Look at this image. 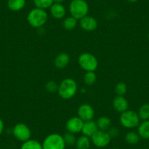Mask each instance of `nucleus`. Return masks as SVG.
Segmentation results:
<instances>
[{"mask_svg": "<svg viewBox=\"0 0 149 149\" xmlns=\"http://www.w3.org/2000/svg\"><path fill=\"white\" fill-rule=\"evenodd\" d=\"M70 57L67 53H61L56 56L54 59V65L57 69L62 70L69 64Z\"/></svg>", "mask_w": 149, "mask_h": 149, "instance_id": "obj_15", "label": "nucleus"}, {"mask_svg": "<svg viewBox=\"0 0 149 149\" xmlns=\"http://www.w3.org/2000/svg\"><path fill=\"white\" fill-rule=\"evenodd\" d=\"M140 118L137 113L131 110H127L121 113L119 118L120 124L126 129H133L140 124Z\"/></svg>", "mask_w": 149, "mask_h": 149, "instance_id": "obj_6", "label": "nucleus"}, {"mask_svg": "<svg viewBox=\"0 0 149 149\" xmlns=\"http://www.w3.org/2000/svg\"><path fill=\"white\" fill-rule=\"evenodd\" d=\"M62 136L67 147V146H69V147H72V146H74L75 145V143H76L77 140V137H75V134H73V133L67 132Z\"/></svg>", "mask_w": 149, "mask_h": 149, "instance_id": "obj_25", "label": "nucleus"}, {"mask_svg": "<svg viewBox=\"0 0 149 149\" xmlns=\"http://www.w3.org/2000/svg\"><path fill=\"white\" fill-rule=\"evenodd\" d=\"M112 138L107 131L99 130L92 137H91V143L95 147L103 148L108 146L111 142Z\"/></svg>", "mask_w": 149, "mask_h": 149, "instance_id": "obj_8", "label": "nucleus"}, {"mask_svg": "<svg viewBox=\"0 0 149 149\" xmlns=\"http://www.w3.org/2000/svg\"><path fill=\"white\" fill-rule=\"evenodd\" d=\"M113 107L116 111L122 113L128 110V101L124 96H116L113 100Z\"/></svg>", "mask_w": 149, "mask_h": 149, "instance_id": "obj_12", "label": "nucleus"}, {"mask_svg": "<svg viewBox=\"0 0 149 149\" xmlns=\"http://www.w3.org/2000/svg\"><path fill=\"white\" fill-rule=\"evenodd\" d=\"M137 133L140 135V138L144 140L149 139V120L143 121L141 124L138 125Z\"/></svg>", "mask_w": 149, "mask_h": 149, "instance_id": "obj_18", "label": "nucleus"}, {"mask_svg": "<svg viewBox=\"0 0 149 149\" xmlns=\"http://www.w3.org/2000/svg\"><path fill=\"white\" fill-rule=\"evenodd\" d=\"M112 149H119V148H112Z\"/></svg>", "mask_w": 149, "mask_h": 149, "instance_id": "obj_33", "label": "nucleus"}, {"mask_svg": "<svg viewBox=\"0 0 149 149\" xmlns=\"http://www.w3.org/2000/svg\"><path fill=\"white\" fill-rule=\"evenodd\" d=\"M48 15L45 10L34 8L29 11L26 17L27 22L32 28L40 29L48 21Z\"/></svg>", "mask_w": 149, "mask_h": 149, "instance_id": "obj_2", "label": "nucleus"}, {"mask_svg": "<svg viewBox=\"0 0 149 149\" xmlns=\"http://www.w3.org/2000/svg\"><path fill=\"white\" fill-rule=\"evenodd\" d=\"M97 81V74L95 72H86L84 77V82L86 86H93Z\"/></svg>", "mask_w": 149, "mask_h": 149, "instance_id": "obj_23", "label": "nucleus"}, {"mask_svg": "<svg viewBox=\"0 0 149 149\" xmlns=\"http://www.w3.org/2000/svg\"><path fill=\"white\" fill-rule=\"evenodd\" d=\"M42 149H66V145L61 134L51 133L45 137L42 143Z\"/></svg>", "mask_w": 149, "mask_h": 149, "instance_id": "obj_5", "label": "nucleus"}, {"mask_svg": "<svg viewBox=\"0 0 149 149\" xmlns=\"http://www.w3.org/2000/svg\"><path fill=\"white\" fill-rule=\"evenodd\" d=\"M49 9L51 16L55 19H62L65 17L67 13L65 7L62 4L54 3Z\"/></svg>", "mask_w": 149, "mask_h": 149, "instance_id": "obj_13", "label": "nucleus"}, {"mask_svg": "<svg viewBox=\"0 0 149 149\" xmlns=\"http://www.w3.org/2000/svg\"><path fill=\"white\" fill-rule=\"evenodd\" d=\"M140 119L143 121L149 119V104H144L140 107L137 113Z\"/></svg>", "mask_w": 149, "mask_h": 149, "instance_id": "obj_26", "label": "nucleus"}, {"mask_svg": "<svg viewBox=\"0 0 149 149\" xmlns=\"http://www.w3.org/2000/svg\"><path fill=\"white\" fill-rule=\"evenodd\" d=\"M78 91V84L73 78H67L58 84V94L63 100H70L73 98Z\"/></svg>", "mask_w": 149, "mask_h": 149, "instance_id": "obj_1", "label": "nucleus"}, {"mask_svg": "<svg viewBox=\"0 0 149 149\" xmlns=\"http://www.w3.org/2000/svg\"><path fill=\"white\" fill-rule=\"evenodd\" d=\"M78 21L76 18H73L72 16H68L65 18L63 21L62 26L64 29L67 31H71V30L74 29L75 27L78 25Z\"/></svg>", "mask_w": 149, "mask_h": 149, "instance_id": "obj_20", "label": "nucleus"}, {"mask_svg": "<svg viewBox=\"0 0 149 149\" xmlns=\"http://www.w3.org/2000/svg\"><path fill=\"white\" fill-rule=\"evenodd\" d=\"M94 116H95V112L92 106L88 104H82L79 106L78 109V116L81 119L85 121H91L93 120Z\"/></svg>", "mask_w": 149, "mask_h": 149, "instance_id": "obj_10", "label": "nucleus"}, {"mask_svg": "<svg viewBox=\"0 0 149 149\" xmlns=\"http://www.w3.org/2000/svg\"><path fill=\"white\" fill-rule=\"evenodd\" d=\"M65 0H54V3H58V4H62Z\"/></svg>", "mask_w": 149, "mask_h": 149, "instance_id": "obj_31", "label": "nucleus"}, {"mask_svg": "<svg viewBox=\"0 0 149 149\" xmlns=\"http://www.w3.org/2000/svg\"><path fill=\"white\" fill-rule=\"evenodd\" d=\"M79 21L80 26L84 31H93L97 29L98 26V22L97 19L90 15H86Z\"/></svg>", "mask_w": 149, "mask_h": 149, "instance_id": "obj_11", "label": "nucleus"}, {"mask_svg": "<svg viewBox=\"0 0 149 149\" xmlns=\"http://www.w3.org/2000/svg\"><path fill=\"white\" fill-rule=\"evenodd\" d=\"M20 149H42V143H40L38 140L30 139L24 142Z\"/></svg>", "mask_w": 149, "mask_h": 149, "instance_id": "obj_21", "label": "nucleus"}, {"mask_svg": "<svg viewBox=\"0 0 149 149\" xmlns=\"http://www.w3.org/2000/svg\"><path fill=\"white\" fill-rule=\"evenodd\" d=\"M78 63L86 72H95L98 68L99 62L97 57L90 53H83L78 56Z\"/></svg>", "mask_w": 149, "mask_h": 149, "instance_id": "obj_4", "label": "nucleus"}, {"mask_svg": "<svg viewBox=\"0 0 149 149\" xmlns=\"http://www.w3.org/2000/svg\"><path fill=\"white\" fill-rule=\"evenodd\" d=\"M125 141L127 142L128 144L134 146V145L137 144L140 142V137L138 134V133L135 132H129L126 134L125 135Z\"/></svg>", "mask_w": 149, "mask_h": 149, "instance_id": "obj_22", "label": "nucleus"}, {"mask_svg": "<svg viewBox=\"0 0 149 149\" xmlns=\"http://www.w3.org/2000/svg\"><path fill=\"white\" fill-rule=\"evenodd\" d=\"M84 121L78 116H74L70 118L66 123V130L67 132L76 134L81 132Z\"/></svg>", "mask_w": 149, "mask_h": 149, "instance_id": "obj_9", "label": "nucleus"}, {"mask_svg": "<svg viewBox=\"0 0 149 149\" xmlns=\"http://www.w3.org/2000/svg\"><path fill=\"white\" fill-rule=\"evenodd\" d=\"M4 130H5V124H4L3 121L0 118V135L3 133Z\"/></svg>", "mask_w": 149, "mask_h": 149, "instance_id": "obj_30", "label": "nucleus"}, {"mask_svg": "<svg viewBox=\"0 0 149 149\" xmlns=\"http://www.w3.org/2000/svg\"><path fill=\"white\" fill-rule=\"evenodd\" d=\"M98 130L99 129L98 127H97V122L93 121V120H91V121H85L84 123L81 133L84 135L87 136V137L91 138Z\"/></svg>", "mask_w": 149, "mask_h": 149, "instance_id": "obj_14", "label": "nucleus"}, {"mask_svg": "<svg viewBox=\"0 0 149 149\" xmlns=\"http://www.w3.org/2000/svg\"><path fill=\"white\" fill-rule=\"evenodd\" d=\"M127 1H128L129 2H132V3H134V2H138L139 0H127Z\"/></svg>", "mask_w": 149, "mask_h": 149, "instance_id": "obj_32", "label": "nucleus"}, {"mask_svg": "<svg viewBox=\"0 0 149 149\" xmlns=\"http://www.w3.org/2000/svg\"><path fill=\"white\" fill-rule=\"evenodd\" d=\"M45 89L48 92L51 93V94L58 92V84L54 81H49L45 84Z\"/></svg>", "mask_w": 149, "mask_h": 149, "instance_id": "obj_28", "label": "nucleus"}, {"mask_svg": "<svg viewBox=\"0 0 149 149\" xmlns=\"http://www.w3.org/2000/svg\"><path fill=\"white\" fill-rule=\"evenodd\" d=\"M107 132L111 138H115V137H117L119 135V130L116 127H111Z\"/></svg>", "mask_w": 149, "mask_h": 149, "instance_id": "obj_29", "label": "nucleus"}, {"mask_svg": "<svg viewBox=\"0 0 149 149\" xmlns=\"http://www.w3.org/2000/svg\"><path fill=\"white\" fill-rule=\"evenodd\" d=\"M13 134L16 140L24 143L31 139V132L26 124L18 123L14 126L13 129Z\"/></svg>", "mask_w": 149, "mask_h": 149, "instance_id": "obj_7", "label": "nucleus"}, {"mask_svg": "<svg viewBox=\"0 0 149 149\" xmlns=\"http://www.w3.org/2000/svg\"><path fill=\"white\" fill-rule=\"evenodd\" d=\"M26 0H8V8L13 12H18L25 8Z\"/></svg>", "mask_w": 149, "mask_h": 149, "instance_id": "obj_16", "label": "nucleus"}, {"mask_svg": "<svg viewBox=\"0 0 149 149\" xmlns=\"http://www.w3.org/2000/svg\"><path fill=\"white\" fill-rule=\"evenodd\" d=\"M33 3L35 8L46 10L51 8L54 2V0H33Z\"/></svg>", "mask_w": 149, "mask_h": 149, "instance_id": "obj_24", "label": "nucleus"}, {"mask_svg": "<svg viewBox=\"0 0 149 149\" xmlns=\"http://www.w3.org/2000/svg\"><path fill=\"white\" fill-rule=\"evenodd\" d=\"M96 122H97L99 130H102V131H107L112 126L111 120L107 116L100 117Z\"/></svg>", "mask_w": 149, "mask_h": 149, "instance_id": "obj_19", "label": "nucleus"}, {"mask_svg": "<svg viewBox=\"0 0 149 149\" xmlns=\"http://www.w3.org/2000/svg\"><path fill=\"white\" fill-rule=\"evenodd\" d=\"M69 11L71 16L81 20L88 15L89 6L86 0H72L69 5Z\"/></svg>", "mask_w": 149, "mask_h": 149, "instance_id": "obj_3", "label": "nucleus"}, {"mask_svg": "<svg viewBox=\"0 0 149 149\" xmlns=\"http://www.w3.org/2000/svg\"><path fill=\"white\" fill-rule=\"evenodd\" d=\"M91 138L82 134L77 138L74 146H75L76 149H89L91 147Z\"/></svg>", "mask_w": 149, "mask_h": 149, "instance_id": "obj_17", "label": "nucleus"}, {"mask_svg": "<svg viewBox=\"0 0 149 149\" xmlns=\"http://www.w3.org/2000/svg\"><path fill=\"white\" fill-rule=\"evenodd\" d=\"M115 91L117 96H124L127 91V86L125 83L119 82L116 85Z\"/></svg>", "mask_w": 149, "mask_h": 149, "instance_id": "obj_27", "label": "nucleus"}]
</instances>
